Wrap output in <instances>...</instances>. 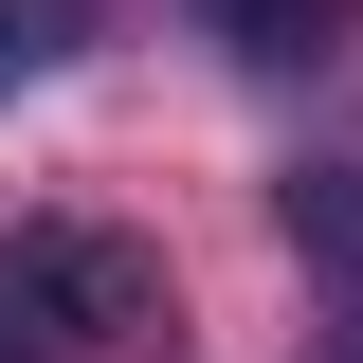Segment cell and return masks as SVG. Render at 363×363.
Listing matches in <instances>:
<instances>
[{"label": "cell", "instance_id": "2", "mask_svg": "<svg viewBox=\"0 0 363 363\" xmlns=\"http://www.w3.org/2000/svg\"><path fill=\"white\" fill-rule=\"evenodd\" d=\"M291 255H309L327 291H345V327H363V164H309V182H291Z\"/></svg>", "mask_w": 363, "mask_h": 363}, {"label": "cell", "instance_id": "1", "mask_svg": "<svg viewBox=\"0 0 363 363\" xmlns=\"http://www.w3.org/2000/svg\"><path fill=\"white\" fill-rule=\"evenodd\" d=\"M0 309L55 345H164V255L109 218H18L0 236Z\"/></svg>", "mask_w": 363, "mask_h": 363}, {"label": "cell", "instance_id": "4", "mask_svg": "<svg viewBox=\"0 0 363 363\" xmlns=\"http://www.w3.org/2000/svg\"><path fill=\"white\" fill-rule=\"evenodd\" d=\"M73 55H91V0H0V91L73 73Z\"/></svg>", "mask_w": 363, "mask_h": 363}, {"label": "cell", "instance_id": "5", "mask_svg": "<svg viewBox=\"0 0 363 363\" xmlns=\"http://www.w3.org/2000/svg\"><path fill=\"white\" fill-rule=\"evenodd\" d=\"M309 363H363V345H309Z\"/></svg>", "mask_w": 363, "mask_h": 363}, {"label": "cell", "instance_id": "3", "mask_svg": "<svg viewBox=\"0 0 363 363\" xmlns=\"http://www.w3.org/2000/svg\"><path fill=\"white\" fill-rule=\"evenodd\" d=\"M200 18H218V37L255 55V73H309V55H327V37L363 18V0H200Z\"/></svg>", "mask_w": 363, "mask_h": 363}]
</instances>
